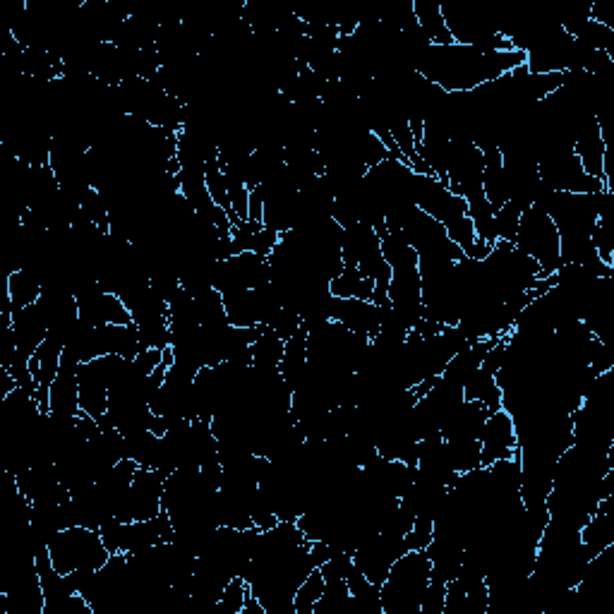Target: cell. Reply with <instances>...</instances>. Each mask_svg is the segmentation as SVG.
<instances>
[{
	"instance_id": "cell-1",
	"label": "cell",
	"mask_w": 614,
	"mask_h": 614,
	"mask_svg": "<svg viewBox=\"0 0 614 614\" xmlns=\"http://www.w3.org/2000/svg\"><path fill=\"white\" fill-rule=\"evenodd\" d=\"M526 65L523 51H480L473 46H430L415 63V72L447 94L475 92L507 72Z\"/></svg>"
},
{
	"instance_id": "cell-2",
	"label": "cell",
	"mask_w": 614,
	"mask_h": 614,
	"mask_svg": "<svg viewBox=\"0 0 614 614\" xmlns=\"http://www.w3.org/2000/svg\"><path fill=\"white\" fill-rule=\"evenodd\" d=\"M415 207L423 209L427 216L439 221L447 231V236L454 240L456 245L463 250V255H471L473 245L478 243L475 236V228L471 216H468V202L463 197L454 195L447 185L439 183L432 176H418L415 173Z\"/></svg>"
},
{
	"instance_id": "cell-3",
	"label": "cell",
	"mask_w": 614,
	"mask_h": 614,
	"mask_svg": "<svg viewBox=\"0 0 614 614\" xmlns=\"http://www.w3.org/2000/svg\"><path fill=\"white\" fill-rule=\"evenodd\" d=\"M432 579V562L425 550H408L391 564L387 581L379 586L384 614H420V600Z\"/></svg>"
},
{
	"instance_id": "cell-4",
	"label": "cell",
	"mask_w": 614,
	"mask_h": 614,
	"mask_svg": "<svg viewBox=\"0 0 614 614\" xmlns=\"http://www.w3.org/2000/svg\"><path fill=\"white\" fill-rule=\"evenodd\" d=\"M48 555H51L53 567L60 574H72V571L101 569L111 557L106 550L104 538L99 531L87 526H68L58 531L48 543Z\"/></svg>"
},
{
	"instance_id": "cell-5",
	"label": "cell",
	"mask_w": 614,
	"mask_h": 614,
	"mask_svg": "<svg viewBox=\"0 0 614 614\" xmlns=\"http://www.w3.org/2000/svg\"><path fill=\"white\" fill-rule=\"evenodd\" d=\"M514 248L528 255L531 260L538 262L540 279H550L552 274L562 267V240H559V231L555 221L547 216L540 207H528L521 216L519 231H516Z\"/></svg>"
},
{
	"instance_id": "cell-6",
	"label": "cell",
	"mask_w": 614,
	"mask_h": 614,
	"mask_svg": "<svg viewBox=\"0 0 614 614\" xmlns=\"http://www.w3.org/2000/svg\"><path fill=\"white\" fill-rule=\"evenodd\" d=\"M540 183L555 192H571V195H598L605 190L603 180L591 178L583 171L574 147H550L538 159Z\"/></svg>"
},
{
	"instance_id": "cell-7",
	"label": "cell",
	"mask_w": 614,
	"mask_h": 614,
	"mask_svg": "<svg viewBox=\"0 0 614 614\" xmlns=\"http://www.w3.org/2000/svg\"><path fill=\"white\" fill-rule=\"evenodd\" d=\"M99 533L111 555H118V552L130 555V552L147 550V547L173 543V538H176V528H173L171 516L166 511H161L159 516L149 521H108L106 526H101Z\"/></svg>"
},
{
	"instance_id": "cell-8",
	"label": "cell",
	"mask_w": 614,
	"mask_h": 614,
	"mask_svg": "<svg viewBox=\"0 0 614 614\" xmlns=\"http://www.w3.org/2000/svg\"><path fill=\"white\" fill-rule=\"evenodd\" d=\"M164 485L166 475L156 468H137L130 490L113 509L118 523L149 521L164 511Z\"/></svg>"
},
{
	"instance_id": "cell-9",
	"label": "cell",
	"mask_w": 614,
	"mask_h": 614,
	"mask_svg": "<svg viewBox=\"0 0 614 614\" xmlns=\"http://www.w3.org/2000/svg\"><path fill=\"white\" fill-rule=\"evenodd\" d=\"M485 156L471 140H451V159L447 171V188L466 202L485 197L483 192Z\"/></svg>"
},
{
	"instance_id": "cell-10",
	"label": "cell",
	"mask_w": 614,
	"mask_h": 614,
	"mask_svg": "<svg viewBox=\"0 0 614 614\" xmlns=\"http://www.w3.org/2000/svg\"><path fill=\"white\" fill-rule=\"evenodd\" d=\"M480 444H483V454H480L483 468L492 466V463L497 461L516 459V456H519V439H516L514 418H511L504 408L490 413V418L485 420Z\"/></svg>"
},
{
	"instance_id": "cell-11",
	"label": "cell",
	"mask_w": 614,
	"mask_h": 614,
	"mask_svg": "<svg viewBox=\"0 0 614 614\" xmlns=\"http://www.w3.org/2000/svg\"><path fill=\"white\" fill-rule=\"evenodd\" d=\"M387 307H379L372 300L358 298H334L331 296V319L341 322L353 334L375 339L379 334V324Z\"/></svg>"
},
{
	"instance_id": "cell-12",
	"label": "cell",
	"mask_w": 614,
	"mask_h": 614,
	"mask_svg": "<svg viewBox=\"0 0 614 614\" xmlns=\"http://www.w3.org/2000/svg\"><path fill=\"white\" fill-rule=\"evenodd\" d=\"M574 154L579 156L583 171H586L591 178L603 180V185H605L607 142L603 137V130H600V125H598V118L595 116L583 120L581 128L576 130Z\"/></svg>"
},
{
	"instance_id": "cell-13",
	"label": "cell",
	"mask_w": 614,
	"mask_h": 614,
	"mask_svg": "<svg viewBox=\"0 0 614 614\" xmlns=\"http://www.w3.org/2000/svg\"><path fill=\"white\" fill-rule=\"evenodd\" d=\"M224 310H226L228 322H231V327L252 329V327H260V322H262V305H260V296H257L255 288L226 293Z\"/></svg>"
},
{
	"instance_id": "cell-14",
	"label": "cell",
	"mask_w": 614,
	"mask_h": 614,
	"mask_svg": "<svg viewBox=\"0 0 614 614\" xmlns=\"http://www.w3.org/2000/svg\"><path fill=\"white\" fill-rule=\"evenodd\" d=\"M5 291H8L10 310L17 312L39 303V298L44 296V281L39 279V274L29 272V269H15V272H8Z\"/></svg>"
},
{
	"instance_id": "cell-15",
	"label": "cell",
	"mask_w": 614,
	"mask_h": 614,
	"mask_svg": "<svg viewBox=\"0 0 614 614\" xmlns=\"http://www.w3.org/2000/svg\"><path fill=\"white\" fill-rule=\"evenodd\" d=\"M413 15L418 20V27L423 29V34L430 39L432 46H451V39L447 22H444L442 5L435 0H413Z\"/></svg>"
},
{
	"instance_id": "cell-16",
	"label": "cell",
	"mask_w": 614,
	"mask_h": 614,
	"mask_svg": "<svg viewBox=\"0 0 614 614\" xmlns=\"http://www.w3.org/2000/svg\"><path fill=\"white\" fill-rule=\"evenodd\" d=\"M65 346L56 339H48L36 348V353L29 360V370H32L36 389L39 387H51L53 379L58 377L60 372V360H63Z\"/></svg>"
},
{
	"instance_id": "cell-17",
	"label": "cell",
	"mask_w": 614,
	"mask_h": 614,
	"mask_svg": "<svg viewBox=\"0 0 614 614\" xmlns=\"http://www.w3.org/2000/svg\"><path fill=\"white\" fill-rule=\"evenodd\" d=\"M463 399L483 403V406L490 408V413L499 411V408H502V389H499L497 377L480 367V370L463 384Z\"/></svg>"
},
{
	"instance_id": "cell-18",
	"label": "cell",
	"mask_w": 614,
	"mask_h": 614,
	"mask_svg": "<svg viewBox=\"0 0 614 614\" xmlns=\"http://www.w3.org/2000/svg\"><path fill=\"white\" fill-rule=\"evenodd\" d=\"M329 291L334 298L372 300V296H375V279L363 276L358 269L343 267V272L329 281Z\"/></svg>"
},
{
	"instance_id": "cell-19",
	"label": "cell",
	"mask_w": 614,
	"mask_h": 614,
	"mask_svg": "<svg viewBox=\"0 0 614 614\" xmlns=\"http://www.w3.org/2000/svg\"><path fill=\"white\" fill-rule=\"evenodd\" d=\"M449 461L456 473H471L475 468H483L480 454H483V444L478 437H449L447 439Z\"/></svg>"
},
{
	"instance_id": "cell-20",
	"label": "cell",
	"mask_w": 614,
	"mask_h": 614,
	"mask_svg": "<svg viewBox=\"0 0 614 614\" xmlns=\"http://www.w3.org/2000/svg\"><path fill=\"white\" fill-rule=\"evenodd\" d=\"M286 341L279 339L272 329L264 327L260 339L252 343V367L260 370H279L281 360H284Z\"/></svg>"
},
{
	"instance_id": "cell-21",
	"label": "cell",
	"mask_w": 614,
	"mask_h": 614,
	"mask_svg": "<svg viewBox=\"0 0 614 614\" xmlns=\"http://www.w3.org/2000/svg\"><path fill=\"white\" fill-rule=\"evenodd\" d=\"M128 442V459H132L140 468H156L161 456V437L154 435L152 430L135 432V435L125 437Z\"/></svg>"
},
{
	"instance_id": "cell-22",
	"label": "cell",
	"mask_w": 614,
	"mask_h": 614,
	"mask_svg": "<svg viewBox=\"0 0 614 614\" xmlns=\"http://www.w3.org/2000/svg\"><path fill=\"white\" fill-rule=\"evenodd\" d=\"M528 207H533V204H528L523 200H509L504 207L497 209L495 212L497 240H509V243H514L516 231H519V224H521V216Z\"/></svg>"
},
{
	"instance_id": "cell-23",
	"label": "cell",
	"mask_w": 614,
	"mask_h": 614,
	"mask_svg": "<svg viewBox=\"0 0 614 614\" xmlns=\"http://www.w3.org/2000/svg\"><path fill=\"white\" fill-rule=\"evenodd\" d=\"M322 595H324V576H322V571L315 569L303 583H300L296 595H293V612L312 614Z\"/></svg>"
},
{
	"instance_id": "cell-24",
	"label": "cell",
	"mask_w": 614,
	"mask_h": 614,
	"mask_svg": "<svg viewBox=\"0 0 614 614\" xmlns=\"http://www.w3.org/2000/svg\"><path fill=\"white\" fill-rule=\"evenodd\" d=\"M248 595H250L248 581H245L243 576H236V579H231L226 583L224 593H221L214 612L216 614H240L243 612L245 603H248Z\"/></svg>"
},
{
	"instance_id": "cell-25",
	"label": "cell",
	"mask_w": 614,
	"mask_h": 614,
	"mask_svg": "<svg viewBox=\"0 0 614 614\" xmlns=\"http://www.w3.org/2000/svg\"><path fill=\"white\" fill-rule=\"evenodd\" d=\"M432 535H435V519L415 516L411 531L406 535V547L408 550H427L432 543Z\"/></svg>"
},
{
	"instance_id": "cell-26",
	"label": "cell",
	"mask_w": 614,
	"mask_h": 614,
	"mask_svg": "<svg viewBox=\"0 0 614 614\" xmlns=\"http://www.w3.org/2000/svg\"><path fill=\"white\" fill-rule=\"evenodd\" d=\"M135 365L137 375L149 377L159 365H164V351H156V348H144V351L137 353V358L132 360Z\"/></svg>"
}]
</instances>
